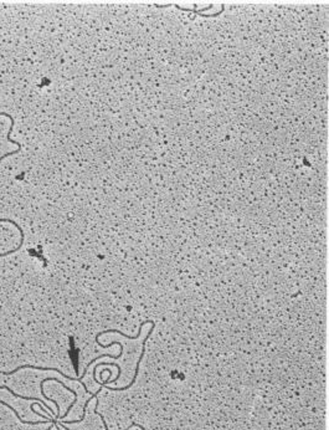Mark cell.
Listing matches in <instances>:
<instances>
[{"mask_svg": "<svg viewBox=\"0 0 329 430\" xmlns=\"http://www.w3.org/2000/svg\"><path fill=\"white\" fill-rule=\"evenodd\" d=\"M101 390H102V387H99V389L97 390L96 393H93V394L91 395V397L88 398L87 400H86V403H85V405H83V410H82V416H81L80 419H78V420H70V421H61L62 424H77V423H82L83 420H85V416H86V410H87V407H88V404H89V402H91L92 399H96L97 397H98V394L99 393H101Z\"/></svg>", "mask_w": 329, "mask_h": 430, "instance_id": "6da1fadb", "label": "cell"}, {"mask_svg": "<svg viewBox=\"0 0 329 430\" xmlns=\"http://www.w3.org/2000/svg\"><path fill=\"white\" fill-rule=\"evenodd\" d=\"M0 404H3V405H4V407L9 408V409H10V410H12V411H13V413H14V414H15V416H17V418H18V419H19V420H20V423H23V424H29V425H39V424L49 423V420H38V421H26V420H23V419H22V416H20V414H19V413H18V411H17V410H15V409H14V408H13V407H12V405H10V404H8V403H5V402H4V400H2V399H0Z\"/></svg>", "mask_w": 329, "mask_h": 430, "instance_id": "7a4b0ae2", "label": "cell"}, {"mask_svg": "<svg viewBox=\"0 0 329 430\" xmlns=\"http://www.w3.org/2000/svg\"><path fill=\"white\" fill-rule=\"evenodd\" d=\"M0 389H7L8 392L10 393V394H13V395H14V397H17V398H20V399H24V400H34V402H39V403H40V404H44V402L40 399V398H36V397H25V395H20V394H18V393H15L13 389H10V388L8 387V386H0Z\"/></svg>", "mask_w": 329, "mask_h": 430, "instance_id": "3957f363", "label": "cell"}, {"mask_svg": "<svg viewBox=\"0 0 329 430\" xmlns=\"http://www.w3.org/2000/svg\"><path fill=\"white\" fill-rule=\"evenodd\" d=\"M59 425H60V426H62V428H64V429H66V430H70V429H68V428H67V426H66V425H65V424H62V423H61V421H60V423H59ZM138 428H139V429H141V430H146V428H144V426H143V425H139V424H138Z\"/></svg>", "mask_w": 329, "mask_h": 430, "instance_id": "277c9868", "label": "cell"}, {"mask_svg": "<svg viewBox=\"0 0 329 430\" xmlns=\"http://www.w3.org/2000/svg\"><path fill=\"white\" fill-rule=\"evenodd\" d=\"M55 426H56V428H57V430H60V425H59V421H57V423H56V424H55Z\"/></svg>", "mask_w": 329, "mask_h": 430, "instance_id": "5b68a950", "label": "cell"}, {"mask_svg": "<svg viewBox=\"0 0 329 430\" xmlns=\"http://www.w3.org/2000/svg\"><path fill=\"white\" fill-rule=\"evenodd\" d=\"M54 426H55V425H54V424H52V425H50V426H49V428H47L46 430H51L52 428H54Z\"/></svg>", "mask_w": 329, "mask_h": 430, "instance_id": "8992f818", "label": "cell"}]
</instances>
